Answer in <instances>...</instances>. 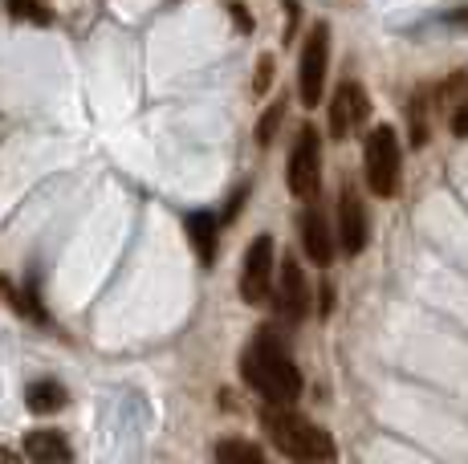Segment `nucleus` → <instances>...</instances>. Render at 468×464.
I'll return each instance as SVG.
<instances>
[{"label":"nucleus","instance_id":"nucleus-1","mask_svg":"<svg viewBox=\"0 0 468 464\" xmlns=\"http://www.w3.org/2000/svg\"><path fill=\"white\" fill-rule=\"evenodd\" d=\"M240 379L257 391L265 404H293L302 395V371L293 367L290 351L273 330H257L253 343L240 354Z\"/></svg>","mask_w":468,"mask_h":464},{"label":"nucleus","instance_id":"nucleus-2","mask_svg":"<svg viewBox=\"0 0 468 464\" xmlns=\"http://www.w3.org/2000/svg\"><path fill=\"white\" fill-rule=\"evenodd\" d=\"M261 424H265L273 448L282 452V457H290V460H335L338 457L335 440H330L314 419L293 412V404H265Z\"/></svg>","mask_w":468,"mask_h":464},{"label":"nucleus","instance_id":"nucleus-3","mask_svg":"<svg viewBox=\"0 0 468 464\" xmlns=\"http://www.w3.org/2000/svg\"><path fill=\"white\" fill-rule=\"evenodd\" d=\"M363 167H367V187H371L379 200H391L399 192V175H403V147L395 127H375L367 135L363 147Z\"/></svg>","mask_w":468,"mask_h":464},{"label":"nucleus","instance_id":"nucleus-4","mask_svg":"<svg viewBox=\"0 0 468 464\" xmlns=\"http://www.w3.org/2000/svg\"><path fill=\"white\" fill-rule=\"evenodd\" d=\"M326 69H330V25L318 21L302 46V66H298V94L302 106H318L326 90Z\"/></svg>","mask_w":468,"mask_h":464},{"label":"nucleus","instance_id":"nucleus-5","mask_svg":"<svg viewBox=\"0 0 468 464\" xmlns=\"http://www.w3.org/2000/svg\"><path fill=\"white\" fill-rule=\"evenodd\" d=\"M273 269H277V245L273 232H261L245 248V269H240V298L249 306H265L273 293Z\"/></svg>","mask_w":468,"mask_h":464},{"label":"nucleus","instance_id":"nucleus-6","mask_svg":"<svg viewBox=\"0 0 468 464\" xmlns=\"http://www.w3.org/2000/svg\"><path fill=\"white\" fill-rule=\"evenodd\" d=\"M285 184L298 200H314L322 184V139L314 127H302L298 139H293L290 151V172H285Z\"/></svg>","mask_w":468,"mask_h":464},{"label":"nucleus","instance_id":"nucleus-7","mask_svg":"<svg viewBox=\"0 0 468 464\" xmlns=\"http://www.w3.org/2000/svg\"><path fill=\"white\" fill-rule=\"evenodd\" d=\"M367 114H371V98H367V90L355 82V78H346V82L335 90V98H330V135L338 142L350 139V131L363 127Z\"/></svg>","mask_w":468,"mask_h":464},{"label":"nucleus","instance_id":"nucleus-8","mask_svg":"<svg viewBox=\"0 0 468 464\" xmlns=\"http://www.w3.org/2000/svg\"><path fill=\"white\" fill-rule=\"evenodd\" d=\"M371 240V220H367V208L358 200V192L350 184H342L338 192V245L346 257H358Z\"/></svg>","mask_w":468,"mask_h":464},{"label":"nucleus","instance_id":"nucleus-9","mask_svg":"<svg viewBox=\"0 0 468 464\" xmlns=\"http://www.w3.org/2000/svg\"><path fill=\"white\" fill-rule=\"evenodd\" d=\"M277 310L290 322H302L310 314V285H305V273L293 257H285L282 273H277Z\"/></svg>","mask_w":468,"mask_h":464},{"label":"nucleus","instance_id":"nucleus-10","mask_svg":"<svg viewBox=\"0 0 468 464\" xmlns=\"http://www.w3.org/2000/svg\"><path fill=\"white\" fill-rule=\"evenodd\" d=\"M302 245H305V253H310V261L322 265V269H326L330 257H335V237H330L326 212H322L318 204H310V208L302 212Z\"/></svg>","mask_w":468,"mask_h":464},{"label":"nucleus","instance_id":"nucleus-11","mask_svg":"<svg viewBox=\"0 0 468 464\" xmlns=\"http://www.w3.org/2000/svg\"><path fill=\"white\" fill-rule=\"evenodd\" d=\"M25 457L41 460V464H58V460H74V448L66 444V436H61V432H49V427H41V432L25 436Z\"/></svg>","mask_w":468,"mask_h":464},{"label":"nucleus","instance_id":"nucleus-12","mask_svg":"<svg viewBox=\"0 0 468 464\" xmlns=\"http://www.w3.org/2000/svg\"><path fill=\"white\" fill-rule=\"evenodd\" d=\"M184 225H187V237H192L196 253H200V261L212 265V257H216V237H220V216H216V212H192Z\"/></svg>","mask_w":468,"mask_h":464},{"label":"nucleus","instance_id":"nucleus-13","mask_svg":"<svg viewBox=\"0 0 468 464\" xmlns=\"http://www.w3.org/2000/svg\"><path fill=\"white\" fill-rule=\"evenodd\" d=\"M25 404H29V412L49 416L66 404V387H61L58 379H37V383H29V391H25Z\"/></svg>","mask_w":468,"mask_h":464},{"label":"nucleus","instance_id":"nucleus-14","mask_svg":"<svg viewBox=\"0 0 468 464\" xmlns=\"http://www.w3.org/2000/svg\"><path fill=\"white\" fill-rule=\"evenodd\" d=\"M216 460H249V464H261L265 460V452H261V444L253 440H220L212 448Z\"/></svg>","mask_w":468,"mask_h":464},{"label":"nucleus","instance_id":"nucleus-15","mask_svg":"<svg viewBox=\"0 0 468 464\" xmlns=\"http://www.w3.org/2000/svg\"><path fill=\"white\" fill-rule=\"evenodd\" d=\"M0 293H5V298L8 301H13V310H16V314H25V318H33V322H45V310L37 306V298H33V293L29 290H13V285H8V281H0Z\"/></svg>","mask_w":468,"mask_h":464},{"label":"nucleus","instance_id":"nucleus-16","mask_svg":"<svg viewBox=\"0 0 468 464\" xmlns=\"http://www.w3.org/2000/svg\"><path fill=\"white\" fill-rule=\"evenodd\" d=\"M282 119H285V98H277L273 106H269L265 114H261V122H257V142L261 147H269L277 135V127H282Z\"/></svg>","mask_w":468,"mask_h":464},{"label":"nucleus","instance_id":"nucleus-17","mask_svg":"<svg viewBox=\"0 0 468 464\" xmlns=\"http://www.w3.org/2000/svg\"><path fill=\"white\" fill-rule=\"evenodd\" d=\"M8 13L16 21H33V25H49V8L41 0H8Z\"/></svg>","mask_w":468,"mask_h":464},{"label":"nucleus","instance_id":"nucleus-18","mask_svg":"<svg viewBox=\"0 0 468 464\" xmlns=\"http://www.w3.org/2000/svg\"><path fill=\"white\" fill-rule=\"evenodd\" d=\"M269 82H273V58L265 53V58H261V66H257V82H253V90H257V94H265V90H269Z\"/></svg>","mask_w":468,"mask_h":464},{"label":"nucleus","instance_id":"nucleus-19","mask_svg":"<svg viewBox=\"0 0 468 464\" xmlns=\"http://www.w3.org/2000/svg\"><path fill=\"white\" fill-rule=\"evenodd\" d=\"M448 127H452L456 139H468V102L456 106V111H452V122H448Z\"/></svg>","mask_w":468,"mask_h":464},{"label":"nucleus","instance_id":"nucleus-20","mask_svg":"<svg viewBox=\"0 0 468 464\" xmlns=\"http://www.w3.org/2000/svg\"><path fill=\"white\" fill-rule=\"evenodd\" d=\"M229 13H232V21H237V29H240V33H253V16L245 13V5H240V0H232Z\"/></svg>","mask_w":468,"mask_h":464},{"label":"nucleus","instance_id":"nucleus-21","mask_svg":"<svg viewBox=\"0 0 468 464\" xmlns=\"http://www.w3.org/2000/svg\"><path fill=\"white\" fill-rule=\"evenodd\" d=\"M448 21H452V25H468V8H456V13L448 16Z\"/></svg>","mask_w":468,"mask_h":464},{"label":"nucleus","instance_id":"nucleus-22","mask_svg":"<svg viewBox=\"0 0 468 464\" xmlns=\"http://www.w3.org/2000/svg\"><path fill=\"white\" fill-rule=\"evenodd\" d=\"M0 460H16V452H8V448H0Z\"/></svg>","mask_w":468,"mask_h":464}]
</instances>
